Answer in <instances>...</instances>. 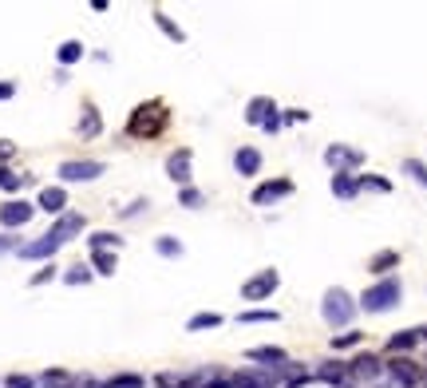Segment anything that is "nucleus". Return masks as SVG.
Listing matches in <instances>:
<instances>
[{
  "instance_id": "f257e3e1",
  "label": "nucleus",
  "mask_w": 427,
  "mask_h": 388,
  "mask_svg": "<svg viewBox=\"0 0 427 388\" xmlns=\"http://www.w3.org/2000/svg\"><path fill=\"white\" fill-rule=\"evenodd\" d=\"M166 119H171L166 103L151 99V103H139V107H135V115L127 119V131H131L135 139H151V135H158V131L166 127Z\"/></svg>"
},
{
  "instance_id": "f03ea898",
  "label": "nucleus",
  "mask_w": 427,
  "mask_h": 388,
  "mask_svg": "<svg viewBox=\"0 0 427 388\" xmlns=\"http://www.w3.org/2000/svg\"><path fill=\"white\" fill-rule=\"evenodd\" d=\"M399 297H404L399 277H384V281H376L372 290H364V297L356 301V309H364V313H388V309L399 305Z\"/></svg>"
},
{
  "instance_id": "7ed1b4c3",
  "label": "nucleus",
  "mask_w": 427,
  "mask_h": 388,
  "mask_svg": "<svg viewBox=\"0 0 427 388\" xmlns=\"http://www.w3.org/2000/svg\"><path fill=\"white\" fill-rule=\"evenodd\" d=\"M320 317L336 329V325H348L352 317H356V301L348 297V290H340V285H332L329 293H325V301H320Z\"/></svg>"
},
{
  "instance_id": "20e7f679",
  "label": "nucleus",
  "mask_w": 427,
  "mask_h": 388,
  "mask_svg": "<svg viewBox=\"0 0 427 388\" xmlns=\"http://www.w3.org/2000/svg\"><path fill=\"white\" fill-rule=\"evenodd\" d=\"M277 285H281V274L277 270H261V274H253L241 285V301H265V297H273Z\"/></svg>"
},
{
  "instance_id": "39448f33",
  "label": "nucleus",
  "mask_w": 427,
  "mask_h": 388,
  "mask_svg": "<svg viewBox=\"0 0 427 388\" xmlns=\"http://www.w3.org/2000/svg\"><path fill=\"white\" fill-rule=\"evenodd\" d=\"M99 175H103V162H95V159H76V162H63L60 166L63 182H91Z\"/></svg>"
},
{
  "instance_id": "423d86ee",
  "label": "nucleus",
  "mask_w": 427,
  "mask_h": 388,
  "mask_svg": "<svg viewBox=\"0 0 427 388\" xmlns=\"http://www.w3.org/2000/svg\"><path fill=\"white\" fill-rule=\"evenodd\" d=\"M325 162H329L336 175H348L352 166H360L364 162V155L360 151H352V147H340V143H332L329 151H325Z\"/></svg>"
},
{
  "instance_id": "0eeeda50",
  "label": "nucleus",
  "mask_w": 427,
  "mask_h": 388,
  "mask_svg": "<svg viewBox=\"0 0 427 388\" xmlns=\"http://www.w3.org/2000/svg\"><path fill=\"white\" fill-rule=\"evenodd\" d=\"M384 372H388V380L399 385V388H415V385H419V369H415V360H408V356H395Z\"/></svg>"
},
{
  "instance_id": "6e6552de",
  "label": "nucleus",
  "mask_w": 427,
  "mask_h": 388,
  "mask_svg": "<svg viewBox=\"0 0 427 388\" xmlns=\"http://www.w3.org/2000/svg\"><path fill=\"white\" fill-rule=\"evenodd\" d=\"M285 194H293V182H289V178H269V182H261V186L253 191V206H273V202L285 198Z\"/></svg>"
},
{
  "instance_id": "1a4fd4ad",
  "label": "nucleus",
  "mask_w": 427,
  "mask_h": 388,
  "mask_svg": "<svg viewBox=\"0 0 427 388\" xmlns=\"http://www.w3.org/2000/svg\"><path fill=\"white\" fill-rule=\"evenodd\" d=\"M348 372H352V380H368V385H376L380 376H384V365H380L372 353H360L356 360H348Z\"/></svg>"
},
{
  "instance_id": "9d476101",
  "label": "nucleus",
  "mask_w": 427,
  "mask_h": 388,
  "mask_svg": "<svg viewBox=\"0 0 427 388\" xmlns=\"http://www.w3.org/2000/svg\"><path fill=\"white\" fill-rule=\"evenodd\" d=\"M32 214H36V206L32 202H4L0 206V226H8V230H16V226H24V222H32Z\"/></svg>"
},
{
  "instance_id": "9b49d317",
  "label": "nucleus",
  "mask_w": 427,
  "mask_h": 388,
  "mask_svg": "<svg viewBox=\"0 0 427 388\" xmlns=\"http://www.w3.org/2000/svg\"><path fill=\"white\" fill-rule=\"evenodd\" d=\"M316 380H325V385H332V388H352L356 385L352 372H348V365H340V360H325V365L316 369Z\"/></svg>"
},
{
  "instance_id": "f8f14e48",
  "label": "nucleus",
  "mask_w": 427,
  "mask_h": 388,
  "mask_svg": "<svg viewBox=\"0 0 427 388\" xmlns=\"http://www.w3.org/2000/svg\"><path fill=\"white\" fill-rule=\"evenodd\" d=\"M16 250H20V258H28V261H44V258H52V254L60 250V242H56L52 234H44V238L24 242V246H16Z\"/></svg>"
},
{
  "instance_id": "ddd939ff",
  "label": "nucleus",
  "mask_w": 427,
  "mask_h": 388,
  "mask_svg": "<svg viewBox=\"0 0 427 388\" xmlns=\"http://www.w3.org/2000/svg\"><path fill=\"white\" fill-rule=\"evenodd\" d=\"M166 175H171L178 186H186V182H190V147H182V151L166 155Z\"/></svg>"
},
{
  "instance_id": "4468645a",
  "label": "nucleus",
  "mask_w": 427,
  "mask_h": 388,
  "mask_svg": "<svg viewBox=\"0 0 427 388\" xmlns=\"http://www.w3.org/2000/svg\"><path fill=\"white\" fill-rule=\"evenodd\" d=\"M79 230H83V214H60V218H56V226L47 230V234H52V238L63 246L72 234H79Z\"/></svg>"
},
{
  "instance_id": "2eb2a0df",
  "label": "nucleus",
  "mask_w": 427,
  "mask_h": 388,
  "mask_svg": "<svg viewBox=\"0 0 427 388\" xmlns=\"http://www.w3.org/2000/svg\"><path fill=\"white\" fill-rule=\"evenodd\" d=\"M269 115H277V107H273V99H265V96H253L250 103H245V119H250L253 127H261Z\"/></svg>"
},
{
  "instance_id": "dca6fc26",
  "label": "nucleus",
  "mask_w": 427,
  "mask_h": 388,
  "mask_svg": "<svg viewBox=\"0 0 427 388\" xmlns=\"http://www.w3.org/2000/svg\"><path fill=\"white\" fill-rule=\"evenodd\" d=\"M36 206L47 211V214H63V206H67V191H63V186H44Z\"/></svg>"
},
{
  "instance_id": "f3484780",
  "label": "nucleus",
  "mask_w": 427,
  "mask_h": 388,
  "mask_svg": "<svg viewBox=\"0 0 427 388\" xmlns=\"http://www.w3.org/2000/svg\"><path fill=\"white\" fill-rule=\"evenodd\" d=\"M234 166H237V175H257L261 171V151L257 147H241L234 155Z\"/></svg>"
},
{
  "instance_id": "a211bd4d",
  "label": "nucleus",
  "mask_w": 427,
  "mask_h": 388,
  "mask_svg": "<svg viewBox=\"0 0 427 388\" xmlns=\"http://www.w3.org/2000/svg\"><path fill=\"white\" fill-rule=\"evenodd\" d=\"M250 360H261V365H269V369H277V365H285L289 356H285V349H273V345H265V349H250Z\"/></svg>"
},
{
  "instance_id": "6ab92c4d",
  "label": "nucleus",
  "mask_w": 427,
  "mask_h": 388,
  "mask_svg": "<svg viewBox=\"0 0 427 388\" xmlns=\"http://www.w3.org/2000/svg\"><path fill=\"white\" fill-rule=\"evenodd\" d=\"M237 388H273V372H237Z\"/></svg>"
},
{
  "instance_id": "aec40b11",
  "label": "nucleus",
  "mask_w": 427,
  "mask_h": 388,
  "mask_svg": "<svg viewBox=\"0 0 427 388\" xmlns=\"http://www.w3.org/2000/svg\"><path fill=\"white\" fill-rule=\"evenodd\" d=\"M332 194H336V198H356L360 186H356L352 175H332Z\"/></svg>"
},
{
  "instance_id": "412c9836",
  "label": "nucleus",
  "mask_w": 427,
  "mask_h": 388,
  "mask_svg": "<svg viewBox=\"0 0 427 388\" xmlns=\"http://www.w3.org/2000/svg\"><path fill=\"white\" fill-rule=\"evenodd\" d=\"M415 345H419L415 329H404V333H395V337L388 341V353H408V349H415Z\"/></svg>"
},
{
  "instance_id": "4be33fe9",
  "label": "nucleus",
  "mask_w": 427,
  "mask_h": 388,
  "mask_svg": "<svg viewBox=\"0 0 427 388\" xmlns=\"http://www.w3.org/2000/svg\"><path fill=\"white\" fill-rule=\"evenodd\" d=\"M99 127H103V123H99V111L87 103V107H83V119H79V135H87V139H91V135H99Z\"/></svg>"
},
{
  "instance_id": "5701e85b",
  "label": "nucleus",
  "mask_w": 427,
  "mask_h": 388,
  "mask_svg": "<svg viewBox=\"0 0 427 388\" xmlns=\"http://www.w3.org/2000/svg\"><path fill=\"white\" fill-rule=\"evenodd\" d=\"M91 266H95V274L111 277V274H115V254H111V250H95V254H91Z\"/></svg>"
},
{
  "instance_id": "b1692460",
  "label": "nucleus",
  "mask_w": 427,
  "mask_h": 388,
  "mask_svg": "<svg viewBox=\"0 0 427 388\" xmlns=\"http://www.w3.org/2000/svg\"><path fill=\"white\" fill-rule=\"evenodd\" d=\"M218 325H221V313H194V317L186 321V329L190 333H198V329H218Z\"/></svg>"
},
{
  "instance_id": "393cba45",
  "label": "nucleus",
  "mask_w": 427,
  "mask_h": 388,
  "mask_svg": "<svg viewBox=\"0 0 427 388\" xmlns=\"http://www.w3.org/2000/svg\"><path fill=\"white\" fill-rule=\"evenodd\" d=\"M392 266H399V254H395V250H384V254H376V258H372V266H368V270H372V274H388Z\"/></svg>"
},
{
  "instance_id": "a878e982",
  "label": "nucleus",
  "mask_w": 427,
  "mask_h": 388,
  "mask_svg": "<svg viewBox=\"0 0 427 388\" xmlns=\"http://www.w3.org/2000/svg\"><path fill=\"white\" fill-rule=\"evenodd\" d=\"M155 24H158V28H162L166 36H171L174 44H182V40H186V32H182V28H178V24H174V20L166 17V12H155Z\"/></svg>"
},
{
  "instance_id": "bb28decb",
  "label": "nucleus",
  "mask_w": 427,
  "mask_h": 388,
  "mask_svg": "<svg viewBox=\"0 0 427 388\" xmlns=\"http://www.w3.org/2000/svg\"><path fill=\"white\" fill-rule=\"evenodd\" d=\"M277 317H281L277 309H245V313H241L237 321H245V325H261V321H277Z\"/></svg>"
},
{
  "instance_id": "cd10ccee",
  "label": "nucleus",
  "mask_w": 427,
  "mask_h": 388,
  "mask_svg": "<svg viewBox=\"0 0 427 388\" xmlns=\"http://www.w3.org/2000/svg\"><path fill=\"white\" fill-rule=\"evenodd\" d=\"M119 246H123L119 234H91V254H95V250H111V254H115Z\"/></svg>"
},
{
  "instance_id": "c85d7f7f",
  "label": "nucleus",
  "mask_w": 427,
  "mask_h": 388,
  "mask_svg": "<svg viewBox=\"0 0 427 388\" xmlns=\"http://www.w3.org/2000/svg\"><path fill=\"white\" fill-rule=\"evenodd\" d=\"M103 388H142V376L139 372H119V376H111Z\"/></svg>"
},
{
  "instance_id": "c756f323",
  "label": "nucleus",
  "mask_w": 427,
  "mask_h": 388,
  "mask_svg": "<svg viewBox=\"0 0 427 388\" xmlns=\"http://www.w3.org/2000/svg\"><path fill=\"white\" fill-rule=\"evenodd\" d=\"M56 56H60V64H76L79 56H83V44H79V40H67V44H60Z\"/></svg>"
},
{
  "instance_id": "7c9ffc66",
  "label": "nucleus",
  "mask_w": 427,
  "mask_h": 388,
  "mask_svg": "<svg viewBox=\"0 0 427 388\" xmlns=\"http://www.w3.org/2000/svg\"><path fill=\"white\" fill-rule=\"evenodd\" d=\"M356 186H360V191H380V194H388V191H392V182H388V178H376V175L356 178Z\"/></svg>"
},
{
  "instance_id": "2f4dec72",
  "label": "nucleus",
  "mask_w": 427,
  "mask_h": 388,
  "mask_svg": "<svg viewBox=\"0 0 427 388\" xmlns=\"http://www.w3.org/2000/svg\"><path fill=\"white\" fill-rule=\"evenodd\" d=\"M404 175H411L419 186H427V162H419V159H404Z\"/></svg>"
},
{
  "instance_id": "473e14b6",
  "label": "nucleus",
  "mask_w": 427,
  "mask_h": 388,
  "mask_svg": "<svg viewBox=\"0 0 427 388\" xmlns=\"http://www.w3.org/2000/svg\"><path fill=\"white\" fill-rule=\"evenodd\" d=\"M155 250L162 254V258H182V242H174V238H158Z\"/></svg>"
},
{
  "instance_id": "72a5a7b5",
  "label": "nucleus",
  "mask_w": 427,
  "mask_h": 388,
  "mask_svg": "<svg viewBox=\"0 0 427 388\" xmlns=\"http://www.w3.org/2000/svg\"><path fill=\"white\" fill-rule=\"evenodd\" d=\"M360 341H364V333H336V337H332V349H336V353H340V349H356Z\"/></svg>"
},
{
  "instance_id": "f704fd0d",
  "label": "nucleus",
  "mask_w": 427,
  "mask_h": 388,
  "mask_svg": "<svg viewBox=\"0 0 427 388\" xmlns=\"http://www.w3.org/2000/svg\"><path fill=\"white\" fill-rule=\"evenodd\" d=\"M63 281H67V285H87V281H91V270H83V266H72V270L63 274Z\"/></svg>"
},
{
  "instance_id": "c9c22d12",
  "label": "nucleus",
  "mask_w": 427,
  "mask_h": 388,
  "mask_svg": "<svg viewBox=\"0 0 427 388\" xmlns=\"http://www.w3.org/2000/svg\"><path fill=\"white\" fill-rule=\"evenodd\" d=\"M24 182H28V175H12V171H0V186H4V191H20Z\"/></svg>"
},
{
  "instance_id": "e433bc0d",
  "label": "nucleus",
  "mask_w": 427,
  "mask_h": 388,
  "mask_svg": "<svg viewBox=\"0 0 427 388\" xmlns=\"http://www.w3.org/2000/svg\"><path fill=\"white\" fill-rule=\"evenodd\" d=\"M178 202H182V206H190V211H194V206H202V194L194 191V186H182V191H178Z\"/></svg>"
},
{
  "instance_id": "4c0bfd02",
  "label": "nucleus",
  "mask_w": 427,
  "mask_h": 388,
  "mask_svg": "<svg viewBox=\"0 0 427 388\" xmlns=\"http://www.w3.org/2000/svg\"><path fill=\"white\" fill-rule=\"evenodd\" d=\"M281 123H285L281 115H269L265 123H261V131H269V135H277V131H281Z\"/></svg>"
},
{
  "instance_id": "58836bf2",
  "label": "nucleus",
  "mask_w": 427,
  "mask_h": 388,
  "mask_svg": "<svg viewBox=\"0 0 427 388\" xmlns=\"http://www.w3.org/2000/svg\"><path fill=\"white\" fill-rule=\"evenodd\" d=\"M4 388H32V376H8Z\"/></svg>"
},
{
  "instance_id": "ea45409f",
  "label": "nucleus",
  "mask_w": 427,
  "mask_h": 388,
  "mask_svg": "<svg viewBox=\"0 0 427 388\" xmlns=\"http://www.w3.org/2000/svg\"><path fill=\"white\" fill-rule=\"evenodd\" d=\"M52 277H56V270L47 266V270H40V274H32V285H44V281H52Z\"/></svg>"
},
{
  "instance_id": "a19ab883",
  "label": "nucleus",
  "mask_w": 427,
  "mask_h": 388,
  "mask_svg": "<svg viewBox=\"0 0 427 388\" xmlns=\"http://www.w3.org/2000/svg\"><path fill=\"white\" fill-rule=\"evenodd\" d=\"M285 119H289V123H305V119H309V111H300V107H289V111H285Z\"/></svg>"
},
{
  "instance_id": "79ce46f5",
  "label": "nucleus",
  "mask_w": 427,
  "mask_h": 388,
  "mask_svg": "<svg viewBox=\"0 0 427 388\" xmlns=\"http://www.w3.org/2000/svg\"><path fill=\"white\" fill-rule=\"evenodd\" d=\"M16 96V83L12 80H0V99H12Z\"/></svg>"
},
{
  "instance_id": "37998d69",
  "label": "nucleus",
  "mask_w": 427,
  "mask_h": 388,
  "mask_svg": "<svg viewBox=\"0 0 427 388\" xmlns=\"http://www.w3.org/2000/svg\"><path fill=\"white\" fill-rule=\"evenodd\" d=\"M8 250H16V238H8V234H0V254H8Z\"/></svg>"
},
{
  "instance_id": "c03bdc74",
  "label": "nucleus",
  "mask_w": 427,
  "mask_h": 388,
  "mask_svg": "<svg viewBox=\"0 0 427 388\" xmlns=\"http://www.w3.org/2000/svg\"><path fill=\"white\" fill-rule=\"evenodd\" d=\"M142 206H146V202H142V198H139V202H131V206H127V211H123V218H131V214H139Z\"/></svg>"
},
{
  "instance_id": "a18cd8bd",
  "label": "nucleus",
  "mask_w": 427,
  "mask_h": 388,
  "mask_svg": "<svg viewBox=\"0 0 427 388\" xmlns=\"http://www.w3.org/2000/svg\"><path fill=\"white\" fill-rule=\"evenodd\" d=\"M0 159H12V143H4V139H0Z\"/></svg>"
},
{
  "instance_id": "49530a36",
  "label": "nucleus",
  "mask_w": 427,
  "mask_h": 388,
  "mask_svg": "<svg viewBox=\"0 0 427 388\" xmlns=\"http://www.w3.org/2000/svg\"><path fill=\"white\" fill-rule=\"evenodd\" d=\"M368 388H392V385H380V380H376V385H368Z\"/></svg>"
},
{
  "instance_id": "de8ad7c7",
  "label": "nucleus",
  "mask_w": 427,
  "mask_h": 388,
  "mask_svg": "<svg viewBox=\"0 0 427 388\" xmlns=\"http://www.w3.org/2000/svg\"><path fill=\"white\" fill-rule=\"evenodd\" d=\"M83 388H103V385H83Z\"/></svg>"
}]
</instances>
